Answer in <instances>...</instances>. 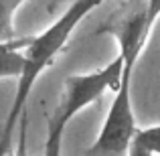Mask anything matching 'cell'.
Listing matches in <instances>:
<instances>
[{
	"mask_svg": "<svg viewBox=\"0 0 160 156\" xmlns=\"http://www.w3.org/2000/svg\"><path fill=\"white\" fill-rule=\"evenodd\" d=\"M103 2H108V0H73L69 4V8L55 20L51 27L45 28L41 35L32 37L31 47L27 49V69H24L22 77L16 81L14 99H12L8 113L4 118V124L0 128V152H6V150H10L14 146V136L18 132V122L24 113L28 95H31L35 83L39 81V77L43 75V71L49 65H53L57 55L63 51V47L73 37L79 23L83 18H87Z\"/></svg>",
	"mask_w": 160,
	"mask_h": 156,
	"instance_id": "cell-1",
	"label": "cell"
},
{
	"mask_svg": "<svg viewBox=\"0 0 160 156\" xmlns=\"http://www.w3.org/2000/svg\"><path fill=\"white\" fill-rule=\"evenodd\" d=\"M122 69H124V57L118 55L103 69L65 77L61 99L47 122V140L43 146V156H63V136L69 122L79 112L98 102L108 89L116 91L122 81Z\"/></svg>",
	"mask_w": 160,
	"mask_h": 156,
	"instance_id": "cell-2",
	"label": "cell"
},
{
	"mask_svg": "<svg viewBox=\"0 0 160 156\" xmlns=\"http://www.w3.org/2000/svg\"><path fill=\"white\" fill-rule=\"evenodd\" d=\"M136 65H124L122 81L113 91L112 105L95 142L87 148L85 156H128L138 128L132 108V73Z\"/></svg>",
	"mask_w": 160,
	"mask_h": 156,
	"instance_id": "cell-3",
	"label": "cell"
},
{
	"mask_svg": "<svg viewBox=\"0 0 160 156\" xmlns=\"http://www.w3.org/2000/svg\"><path fill=\"white\" fill-rule=\"evenodd\" d=\"M32 37H14L0 41V79L22 77L27 69V49L31 47Z\"/></svg>",
	"mask_w": 160,
	"mask_h": 156,
	"instance_id": "cell-4",
	"label": "cell"
},
{
	"mask_svg": "<svg viewBox=\"0 0 160 156\" xmlns=\"http://www.w3.org/2000/svg\"><path fill=\"white\" fill-rule=\"evenodd\" d=\"M27 0H0V41L14 39V16Z\"/></svg>",
	"mask_w": 160,
	"mask_h": 156,
	"instance_id": "cell-5",
	"label": "cell"
},
{
	"mask_svg": "<svg viewBox=\"0 0 160 156\" xmlns=\"http://www.w3.org/2000/svg\"><path fill=\"white\" fill-rule=\"evenodd\" d=\"M134 140L138 142V144L146 146V148H150L154 154L160 156V124L156 126H148V128H138L136 136H134Z\"/></svg>",
	"mask_w": 160,
	"mask_h": 156,
	"instance_id": "cell-6",
	"label": "cell"
},
{
	"mask_svg": "<svg viewBox=\"0 0 160 156\" xmlns=\"http://www.w3.org/2000/svg\"><path fill=\"white\" fill-rule=\"evenodd\" d=\"M27 128H28V120H27V112H24L20 122H18V142H16V146H12L6 152H0V156H28V152H27Z\"/></svg>",
	"mask_w": 160,
	"mask_h": 156,
	"instance_id": "cell-7",
	"label": "cell"
},
{
	"mask_svg": "<svg viewBox=\"0 0 160 156\" xmlns=\"http://www.w3.org/2000/svg\"><path fill=\"white\" fill-rule=\"evenodd\" d=\"M144 28H146V35H152V28L154 24L158 23L160 18V0H146L144 2Z\"/></svg>",
	"mask_w": 160,
	"mask_h": 156,
	"instance_id": "cell-8",
	"label": "cell"
},
{
	"mask_svg": "<svg viewBox=\"0 0 160 156\" xmlns=\"http://www.w3.org/2000/svg\"><path fill=\"white\" fill-rule=\"evenodd\" d=\"M128 156H158V154H154L150 148H146V146L138 144V142L134 140L132 146H130V150H128Z\"/></svg>",
	"mask_w": 160,
	"mask_h": 156,
	"instance_id": "cell-9",
	"label": "cell"
},
{
	"mask_svg": "<svg viewBox=\"0 0 160 156\" xmlns=\"http://www.w3.org/2000/svg\"><path fill=\"white\" fill-rule=\"evenodd\" d=\"M43 2H45V6H47L49 12H55L63 2H65V0H43Z\"/></svg>",
	"mask_w": 160,
	"mask_h": 156,
	"instance_id": "cell-10",
	"label": "cell"
}]
</instances>
